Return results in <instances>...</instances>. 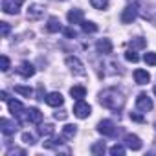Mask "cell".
Returning a JSON list of instances; mask_svg holds the SVG:
<instances>
[{
    "instance_id": "obj_1",
    "label": "cell",
    "mask_w": 156,
    "mask_h": 156,
    "mask_svg": "<svg viewBox=\"0 0 156 156\" xmlns=\"http://www.w3.org/2000/svg\"><path fill=\"white\" fill-rule=\"evenodd\" d=\"M99 103L110 110H121L125 105V96L118 88H105L99 92Z\"/></svg>"
},
{
    "instance_id": "obj_2",
    "label": "cell",
    "mask_w": 156,
    "mask_h": 156,
    "mask_svg": "<svg viewBox=\"0 0 156 156\" xmlns=\"http://www.w3.org/2000/svg\"><path fill=\"white\" fill-rule=\"evenodd\" d=\"M66 66L70 68V72H72L73 75H85V73H87L85 64L81 62V59H79V57H73V55L66 57Z\"/></svg>"
},
{
    "instance_id": "obj_3",
    "label": "cell",
    "mask_w": 156,
    "mask_h": 156,
    "mask_svg": "<svg viewBox=\"0 0 156 156\" xmlns=\"http://www.w3.org/2000/svg\"><path fill=\"white\" fill-rule=\"evenodd\" d=\"M73 114L79 118V119H85V118H88V116L92 114V108H90V105L85 103L83 99H77L75 105H73Z\"/></svg>"
},
{
    "instance_id": "obj_4",
    "label": "cell",
    "mask_w": 156,
    "mask_h": 156,
    "mask_svg": "<svg viewBox=\"0 0 156 156\" xmlns=\"http://www.w3.org/2000/svg\"><path fill=\"white\" fill-rule=\"evenodd\" d=\"M138 17V4H129L123 13H121V22L123 24H132Z\"/></svg>"
},
{
    "instance_id": "obj_5",
    "label": "cell",
    "mask_w": 156,
    "mask_h": 156,
    "mask_svg": "<svg viewBox=\"0 0 156 156\" xmlns=\"http://www.w3.org/2000/svg\"><path fill=\"white\" fill-rule=\"evenodd\" d=\"M22 8V0H2V11L8 15H17Z\"/></svg>"
},
{
    "instance_id": "obj_6",
    "label": "cell",
    "mask_w": 156,
    "mask_h": 156,
    "mask_svg": "<svg viewBox=\"0 0 156 156\" xmlns=\"http://www.w3.org/2000/svg\"><path fill=\"white\" fill-rule=\"evenodd\" d=\"M98 132L103 136H114L116 134V125L112 119H103L98 123Z\"/></svg>"
},
{
    "instance_id": "obj_7",
    "label": "cell",
    "mask_w": 156,
    "mask_h": 156,
    "mask_svg": "<svg viewBox=\"0 0 156 156\" xmlns=\"http://www.w3.org/2000/svg\"><path fill=\"white\" fill-rule=\"evenodd\" d=\"M136 108H138L140 112H149V110H152V99H151L147 94H140V96L136 98Z\"/></svg>"
},
{
    "instance_id": "obj_8",
    "label": "cell",
    "mask_w": 156,
    "mask_h": 156,
    "mask_svg": "<svg viewBox=\"0 0 156 156\" xmlns=\"http://www.w3.org/2000/svg\"><path fill=\"white\" fill-rule=\"evenodd\" d=\"M44 11H46V8L41 6V4H30V8H28V19L30 20H39V19L44 17Z\"/></svg>"
},
{
    "instance_id": "obj_9",
    "label": "cell",
    "mask_w": 156,
    "mask_h": 156,
    "mask_svg": "<svg viewBox=\"0 0 156 156\" xmlns=\"http://www.w3.org/2000/svg\"><path fill=\"white\" fill-rule=\"evenodd\" d=\"M9 103V112L17 118V119H22V116L26 114V108H24V105L19 101V99H9L8 101Z\"/></svg>"
},
{
    "instance_id": "obj_10",
    "label": "cell",
    "mask_w": 156,
    "mask_h": 156,
    "mask_svg": "<svg viewBox=\"0 0 156 156\" xmlns=\"http://www.w3.org/2000/svg\"><path fill=\"white\" fill-rule=\"evenodd\" d=\"M17 129H19L17 123H11L8 118H2V119H0V130H2L4 136H11V134H15Z\"/></svg>"
},
{
    "instance_id": "obj_11",
    "label": "cell",
    "mask_w": 156,
    "mask_h": 156,
    "mask_svg": "<svg viewBox=\"0 0 156 156\" xmlns=\"http://www.w3.org/2000/svg\"><path fill=\"white\" fill-rule=\"evenodd\" d=\"M26 119H28L30 123L41 125V121H42V112H41L39 108H35V107H31V108H26Z\"/></svg>"
},
{
    "instance_id": "obj_12",
    "label": "cell",
    "mask_w": 156,
    "mask_h": 156,
    "mask_svg": "<svg viewBox=\"0 0 156 156\" xmlns=\"http://www.w3.org/2000/svg\"><path fill=\"white\" fill-rule=\"evenodd\" d=\"M96 50L101 55H110L112 53V42H110V39H99L98 44H96Z\"/></svg>"
},
{
    "instance_id": "obj_13",
    "label": "cell",
    "mask_w": 156,
    "mask_h": 156,
    "mask_svg": "<svg viewBox=\"0 0 156 156\" xmlns=\"http://www.w3.org/2000/svg\"><path fill=\"white\" fill-rule=\"evenodd\" d=\"M66 19H68V22H70V24H81V22L85 20V15H83V11H81V9L73 8V9H70V11H68Z\"/></svg>"
},
{
    "instance_id": "obj_14",
    "label": "cell",
    "mask_w": 156,
    "mask_h": 156,
    "mask_svg": "<svg viewBox=\"0 0 156 156\" xmlns=\"http://www.w3.org/2000/svg\"><path fill=\"white\" fill-rule=\"evenodd\" d=\"M46 103H48L50 107L57 108V107H62V103H64V98H62L59 92H51V94H48V96H46Z\"/></svg>"
},
{
    "instance_id": "obj_15",
    "label": "cell",
    "mask_w": 156,
    "mask_h": 156,
    "mask_svg": "<svg viewBox=\"0 0 156 156\" xmlns=\"http://www.w3.org/2000/svg\"><path fill=\"white\" fill-rule=\"evenodd\" d=\"M125 145H127L130 151H140V149H141V140H140L136 134H127V136H125Z\"/></svg>"
},
{
    "instance_id": "obj_16",
    "label": "cell",
    "mask_w": 156,
    "mask_h": 156,
    "mask_svg": "<svg viewBox=\"0 0 156 156\" xmlns=\"http://www.w3.org/2000/svg\"><path fill=\"white\" fill-rule=\"evenodd\" d=\"M19 73L24 77V79H30V77L35 73V66H33L31 62L24 61V62H20V66H19Z\"/></svg>"
},
{
    "instance_id": "obj_17",
    "label": "cell",
    "mask_w": 156,
    "mask_h": 156,
    "mask_svg": "<svg viewBox=\"0 0 156 156\" xmlns=\"http://www.w3.org/2000/svg\"><path fill=\"white\" fill-rule=\"evenodd\" d=\"M134 81H136L138 85H147V83L151 81V75H149L147 70L138 68V70H134Z\"/></svg>"
},
{
    "instance_id": "obj_18",
    "label": "cell",
    "mask_w": 156,
    "mask_h": 156,
    "mask_svg": "<svg viewBox=\"0 0 156 156\" xmlns=\"http://www.w3.org/2000/svg\"><path fill=\"white\" fill-rule=\"evenodd\" d=\"M46 30L50 33H57V31H62V24L57 17H50L48 19V24H46Z\"/></svg>"
},
{
    "instance_id": "obj_19",
    "label": "cell",
    "mask_w": 156,
    "mask_h": 156,
    "mask_svg": "<svg viewBox=\"0 0 156 156\" xmlns=\"http://www.w3.org/2000/svg\"><path fill=\"white\" fill-rule=\"evenodd\" d=\"M53 132H55V127L51 123H44V125L39 127V134L42 138H50V136H53Z\"/></svg>"
},
{
    "instance_id": "obj_20",
    "label": "cell",
    "mask_w": 156,
    "mask_h": 156,
    "mask_svg": "<svg viewBox=\"0 0 156 156\" xmlns=\"http://www.w3.org/2000/svg\"><path fill=\"white\" fill-rule=\"evenodd\" d=\"M75 134H77V127H75V125H64V127H62L61 136H62L64 140H72Z\"/></svg>"
},
{
    "instance_id": "obj_21",
    "label": "cell",
    "mask_w": 156,
    "mask_h": 156,
    "mask_svg": "<svg viewBox=\"0 0 156 156\" xmlns=\"http://www.w3.org/2000/svg\"><path fill=\"white\" fill-rule=\"evenodd\" d=\"M70 96L77 101V99H83L85 96H87V90H85V87H72L70 88Z\"/></svg>"
},
{
    "instance_id": "obj_22",
    "label": "cell",
    "mask_w": 156,
    "mask_h": 156,
    "mask_svg": "<svg viewBox=\"0 0 156 156\" xmlns=\"http://www.w3.org/2000/svg\"><path fill=\"white\" fill-rule=\"evenodd\" d=\"M90 151H92V154H96V156H101V154H105V151H107V145H105V141H96V143L90 147Z\"/></svg>"
},
{
    "instance_id": "obj_23",
    "label": "cell",
    "mask_w": 156,
    "mask_h": 156,
    "mask_svg": "<svg viewBox=\"0 0 156 156\" xmlns=\"http://www.w3.org/2000/svg\"><path fill=\"white\" fill-rule=\"evenodd\" d=\"M81 28H83L85 33H96V31H98V26H96L94 22H90V20H83V22H81Z\"/></svg>"
},
{
    "instance_id": "obj_24",
    "label": "cell",
    "mask_w": 156,
    "mask_h": 156,
    "mask_svg": "<svg viewBox=\"0 0 156 156\" xmlns=\"http://www.w3.org/2000/svg\"><path fill=\"white\" fill-rule=\"evenodd\" d=\"M15 92L20 94V96H26V98L33 96V90H31L30 87H22V85H17V87H15Z\"/></svg>"
},
{
    "instance_id": "obj_25",
    "label": "cell",
    "mask_w": 156,
    "mask_h": 156,
    "mask_svg": "<svg viewBox=\"0 0 156 156\" xmlns=\"http://www.w3.org/2000/svg\"><path fill=\"white\" fill-rule=\"evenodd\" d=\"M112 156H123L125 154V147L123 145H119V143H116V145H112L110 147V151H108Z\"/></svg>"
},
{
    "instance_id": "obj_26",
    "label": "cell",
    "mask_w": 156,
    "mask_h": 156,
    "mask_svg": "<svg viewBox=\"0 0 156 156\" xmlns=\"http://www.w3.org/2000/svg\"><path fill=\"white\" fill-rule=\"evenodd\" d=\"M90 4L94 9H107L108 8V0H90Z\"/></svg>"
},
{
    "instance_id": "obj_27",
    "label": "cell",
    "mask_w": 156,
    "mask_h": 156,
    "mask_svg": "<svg viewBox=\"0 0 156 156\" xmlns=\"http://www.w3.org/2000/svg\"><path fill=\"white\" fill-rule=\"evenodd\" d=\"M143 61H145L149 66H156V53H154V51H147V53L143 55Z\"/></svg>"
},
{
    "instance_id": "obj_28",
    "label": "cell",
    "mask_w": 156,
    "mask_h": 156,
    "mask_svg": "<svg viewBox=\"0 0 156 156\" xmlns=\"http://www.w3.org/2000/svg\"><path fill=\"white\" fill-rule=\"evenodd\" d=\"M22 141L26 145H35V136L31 132H22Z\"/></svg>"
},
{
    "instance_id": "obj_29",
    "label": "cell",
    "mask_w": 156,
    "mask_h": 156,
    "mask_svg": "<svg viewBox=\"0 0 156 156\" xmlns=\"http://www.w3.org/2000/svg\"><path fill=\"white\" fill-rule=\"evenodd\" d=\"M9 59H8V55H2V57H0V70H2V72H8L9 70Z\"/></svg>"
},
{
    "instance_id": "obj_30",
    "label": "cell",
    "mask_w": 156,
    "mask_h": 156,
    "mask_svg": "<svg viewBox=\"0 0 156 156\" xmlns=\"http://www.w3.org/2000/svg\"><path fill=\"white\" fill-rule=\"evenodd\" d=\"M125 59L127 61H130V62H138V53L134 51V50H129V51H125Z\"/></svg>"
},
{
    "instance_id": "obj_31",
    "label": "cell",
    "mask_w": 156,
    "mask_h": 156,
    "mask_svg": "<svg viewBox=\"0 0 156 156\" xmlns=\"http://www.w3.org/2000/svg\"><path fill=\"white\" fill-rule=\"evenodd\" d=\"M26 156V151L24 149H19V147H11L9 151H8V156Z\"/></svg>"
},
{
    "instance_id": "obj_32",
    "label": "cell",
    "mask_w": 156,
    "mask_h": 156,
    "mask_svg": "<svg viewBox=\"0 0 156 156\" xmlns=\"http://www.w3.org/2000/svg\"><path fill=\"white\" fill-rule=\"evenodd\" d=\"M130 46H132V48H145V39H141V37H136V39H132Z\"/></svg>"
},
{
    "instance_id": "obj_33",
    "label": "cell",
    "mask_w": 156,
    "mask_h": 156,
    "mask_svg": "<svg viewBox=\"0 0 156 156\" xmlns=\"http://www.w3.org/2000/svg\"><path fill=\"white\" fill-rule=\"evenodd\" d=\"M62 33H64V37H66V39H75V35H77L73 28H64V30H62Z\"/></svg>"
},
{
    "instance_id": "obj_34",
    "label": "cell",
    "mask_w": 156,
    "mask_h": 156,
    "mask_svg": "<svg viewBox=\"0 0 156 156\" xmlns=\"http://www.w3.org/2000/svg\"><path fill=\"white\" fill-rule=\"evenodd\" d=\"M0 30H2V37H8L11 28H9V24H8V22H0Z\"/></svg>"
},
{
    "instance_id": "obj_35",
    "label": "cell",
    "mask_w": 156,
    "mask_h": 156,
    "mask_svg": "<svg viewBox=\"0 0 156 156\" xmlns=\"http://www.w3.org/2000/svg\"><path fill=\"white\" fill-rule=\"evenodd\" d=\"M130 119L132 121H138V123H143L145 121V118L141 114H138V112H130Z\"/></svg>"
},
{
    "instance_id": "obj_36",
    "label": "cell",
    "mask_w": 156,
    "mask_h": 156,
    "mask_svg": "<svg viewBox=\"0 0 156 156\" xmlns=\"http://www.w3.org/2000/svg\"><path fill=\"white\" fill-rule=\"evenodd\" d=\"M53 116H55V119H64V118H66V112H64V110H61V112H55Z\"/></svg>"
},
{
    "instance_id": "obj_37",
    "label": "cell",
    "mask_w": 156,
    "mask_h": 156,
    "mask_svg": "<svg viewBox=\"0 0 156 156\" xmlns=\"http://www.w3.org/2000/svg\"><path fill=\"white\" fill-rule=\"evenodd\" d=\"M0 99H2V101H9V96H8V92H6V90L0 92Z\"/></svg>"
},
{
    "instance_id": "obj_38",
    "label": "cell",
    "mask_w": 156,
    "mask_h": 156,
    "mask_svg": "<svg viewBox=\"0 0 156 156\" xmlns=\"http://www.w3.org/2000/svg\"><path fill=\"white\" fill-rule=\"evenodd\" d=\"M37 96H39L37 99H41V101H42V99H46V98H44V92H42V87H39V90H37Z\"/></svg>"
},
{
    "instance_id": "obj_39",
    "label": "cell",
    "mask_w": 156,
    "mask_h": 156,
    "mask_svg": "<svg viewBox=\"0 0 156 156\" xmlns=\"http://www.w3.org/2000/svg\"><path fill=\"white\" fill-rule=\"evenodd\" d=\"M154 94H156V87H154Z\"/></svg>"
},
{
    "instance_id": "obj_40",
    "label": "cell",
    "mask_w": 156,
    "mask_h": 156,
    "mask_svg": "<svg viewBox=\"0 0 156 156\" xmlns=\"http://www.w3.org/2000/svg\"><path fill=\"white\" fill-rule=\"evenodd\" d=\"M59 2H64V0H59Z\"/></svg>"
},
{
    "instance_id": "obj_41",
    "label": "cell",
    "mask_w": 156,
    "mask_h": 156,
    "mask_svg": "<svg viewBox=\"0 0 156 156\" xmlns=\"http://www.w3.org/2000/svg\"><path fill=\"white\" fill-rule=\"evenodd\" d=\"M154 127H156V123H154Z\"/></svg>"
}]
</instances>
